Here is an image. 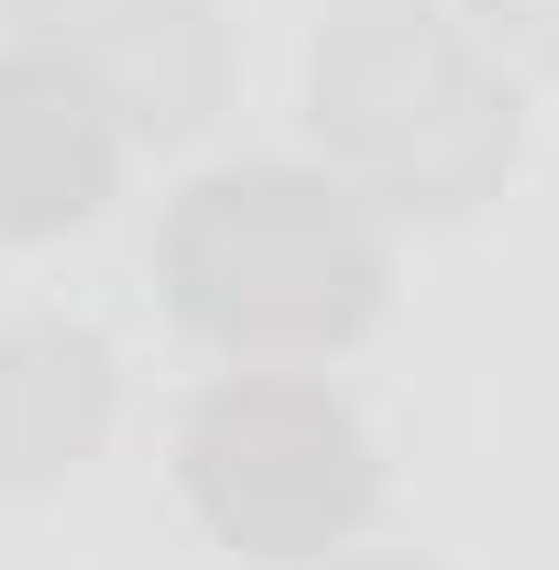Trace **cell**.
Returning <instances> with one entry per match:
<instances>
[{
	"label": "cell",
	"instance_id": "6da1fadb",
	"mask_svg": "<svg viewBox=\"0 0 559 570\" xmlns=\"http://www.w3.org/2000/svg\"><path fill=\"white\" fill-rule=\"evenodd\" d=\"M165 307L231 362H318L384 307V230L341 176L219 165L165 209Z\"/></svg>",
	"mask_w": 559,
	"mask_h": 570
},
{
	"label": "cell",
	"instance_id": "7a4b0ae2",
	"mask_svg": "<svg viewBox=\"0 0 559 570\" xmlns=\"http://www.w3.org/2000/svg\"><path fill=\"white\" fill-rule=\"evenodd\" d=\"M307 121L351 198H384L418 219H461L472 198H493L527 142L516 77L428 0L330 22V45L307 56Z\"/></svg>",
	"mask_w": 559,
	"mask_h": 570
},
{
	"label": "cell",
	"instance_id": "3957f363",
	"mask_svg": "<svg viewBox=\"0 0 559 570\" xmlns=\"http://www.w3.org/2000/svg\"><path fill=\"white\" fill-rule=\"evenodd\" d=\"M176 483L198 504V527L242 560H330L384 494L362 417L307 373L209 384L187 406V439H176Z\"/></svg>",
	"mask_w": 559,
	"mask_h": 570
},
{
	"label": "cell",
	"instance_id": "277c9868",
	"mask_svg": "<svg viewBox=\"0 0 559 570\" xmlns=\"http://www.w3.org/2000/svg\"><path fill=\"white\" fill-rule=\"evenodd\" d=\"M22 45L88 77V99L143 142H187L231 99V45L209 0H11Z\"/></svg>",
	"mask_w": 559,
	"mask_h": 570
},
{
	"label": "cell",
	"instance_id": "5b68a950",
	"mask_svg": "<svg viewBox=\"0 0 559 570\" xmlns=\"http://www.w3.org/2000/svg\"><path fill=\"white\" fill-rule=\"evenodd\" d=\"M121 176V121L88 99V77L11 45L0 56V242H56L99 219Z\"/></svg>",
	"mask_w": 559,
	"mask_h": 570
},
{
	"label": "cell",
	"instance_id": "8992f818",
	"mask_svg": "<svg viewBox=\"0 0 559 570\" xmlns=\"http://www.w3.org/2000/svg\"><path fill=\"white\" fill-rule=\"evenodd\" d=\"M110 341L88 318H22L0 330V483H56L110 439Z\"/></svg>",
	"mask_w": 559,
	"mask_h": 570
},
{
	"label": "cell",
	"instance_id": "52a82bcc",
	"mask_svg": "<svg viewBox=\"0 0 559 570\" xmlns=\"http://www.w3.org/2000/svg\"><path fill=\"white\" fill-rule=\"evenodd\" d=\"M330 570H428V560H330Z\"/></svg>",
	"mask_w": 559,
	"mask_h": 570
},
{
	"label": "cell",
	"instance_id": "ba28073f",
	"mask_svg": "<svg viewBox=\"0 0 559 570\" xmlns=\"http://www.w3.org/2000/svg\"><path fill=\"white\" fill-rule=\"evenodd\" d=\"M341 11H418V0H341Z\"/></svg>",
	"mask_w": 559,
	"mask_h": 570
}]
</instances>
